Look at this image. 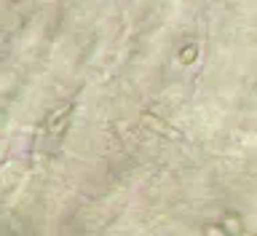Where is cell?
I'll use <instances>...</instances> for the list:
<instances>
[{
    "label": "cell",
    "mask_w": 257,
    "mask_h": 236,
    "mask_svg": "<svg viewBox=\"0 0 257 236\" xmlns=\"http://www.w3.org/2000/svg\"><path fill=\"white\" fill-rule=\"evenodd\" d=\"M196 57H198V46L188 43V46H182V49H180V54H177V62H180V65H193Z\"/></svg>",
    "instance_id": "1"
},
{
    "label": "cell",
    "mask_w": 257,
    "mask_h": 236,
    "mask_svg": "<svg viewBox=\"0 0 257 236\" xmlns=\"http://www.w3.org/2000/svg\"><path fill=\"white\" fill-rule=\"evenodd\" d=\"M225 231H228V233H241V220L236 217V215H228V217H225Z\"/></svg>",
    "instance_id": "2"
},
{
    "label": "cell",
    "mask_w": 257,
    "mask_h": 236,
    "mask_svg": "<svg viewBox=\"0 0 257 236\" xmlns=\"http://www.w3.org/2000/svg\"><path fill=\"white\" fill-rule=\"evenodd\" d=\"M204 233H206V236H230L222 225H206V228H204Z\"/></svg>",
    "instance_id": "3"
}]
</instances>
